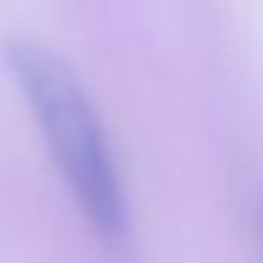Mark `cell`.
Instances as JSON below:
<instances>
[{
    "instance_id": "obj_1",
    "label": "cell",
    "mask_w": 263,
    "mask_h": 263,
    "mask_svg": "<svg viewBox=\"0 0 263 263\" xmlns=\"http://www.w3.org/2000/svg\"><path fill=\"white\" fill-rule=\"evenodd\" d=\"M4 65L26 98L76 205L105 238L126 231V187L116 148L80 72L44 40H4Z\"/></svg>"
},
{
    "instance_id": "obj_2",
    "label": "cell",
    "mask_w": 263,
    "mask_h": 263,
    "mask_svg": "<svg viewBox=\"0 0 263 263\" xmlns=\"http://www.w3.org/2000/svg\"><path fill=\"white\" fill-rule=\"evenodd\" d=\"M256 216H259V234H263V198H259V209H256Z\"/></svg>"
}]
</instances>
